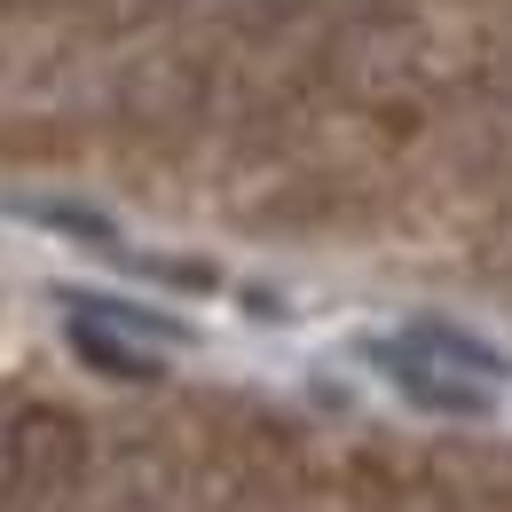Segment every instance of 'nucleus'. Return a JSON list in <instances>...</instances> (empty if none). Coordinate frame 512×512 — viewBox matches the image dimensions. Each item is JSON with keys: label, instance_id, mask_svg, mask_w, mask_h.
<instances>
[{"label": "nucleus", "instance_id": "obj_5", "mask_svg": "<svg viewBox=\"0 0 512 512\" xmlns=\"http://www.w3.org/2000/svg\"><path fill=\"white\" fill-rule=\"evenodd\" d=\"M16 221H40V229H56L71 245H87V253H119V229L103 221V213H79V205H56V197H0Z\"/></svg>", "mask_w": 512, "mask_h": 512}, {"label": "nucleus", "instance_id": "obj_2", "mask_svg": "<svg viewBox=\"0 0 512 512\" xmlns=\"http://www.w3.org/2000/svg\"><path fill=\"white\" fill-rule=\"evenodd\" d=\"M64 316H87V323H111L127 339H158V347H197V323L166 316V308H142V300H119V292H79V284H56Z\"/></svg>", "mask_w": 512, "mask_h": 512}, {"label": "nucleus", "instance_id": "obj_3", "mask_svg": "<svg viewBox=\"0 0 512 512\" xmlns=\"http://www.w3.org/2000/svg\"><path fill=\"white\" fill-rule=\"evenodd\" d=\"M426 355H442L449 371H465V379H489V386H512V355L505 347H489L481 331H457V323H442V316H410L402 323Z\"/></svg>", "mask_w": 512, "mask_h": 512}, {"label": "nucleus", "instance_id": "obj_4", "mask_svg": "<svg viewBox=\"0 0 512 512\" xmlns=\"http://www.w3.org/2000/svg\"><path fill=\"white\" fill-rule=\"evenodd\" d=\"M71 355H79L87 371H103V379H127V386H150L158 371H166L158 355H134V347L111 331V323H87V316H71Z\"/></svg>", "mask_w": 512, "mask_h": 512}, {"label": "nucleus", "instance_id": "obj_1", "mask_svg": "<svg viewBox=\"0 0 512 512\" xmlns=\"http://www.w3.org/2000/svg\"><path fill=\"white\" fill-rule=\"evenodd\" d=\"M355 355H363L410 410H434V418H489V410H497V386L449 371L442 355H426L410 331H371V339H355Z\"/></svg>", "mask_w": 512, "mask_h": 512}]
</instances>
